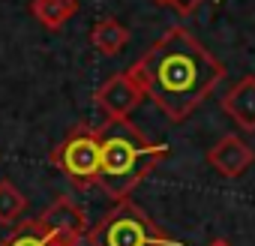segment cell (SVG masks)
<instances>
[{"label": "cell", "mask_w": 255, "mask_h": 246, "mask_svg": "<svg viewBox=\"0 0 255 246\" xmlns=\"http://www.w3.org/2000/svg\"><path fill=\"white\" fill-rule=\"evenodd\" d=\"M225 72V63L186 27H168L129 69L144 96H150L171 123H183L216 84H222Z\"/></svg>", "instance_id": "obj_1"}, {"label": "cell", "mask_w": 255, "mask_h": 246, "mask_svg": "<svg viewBox=\"0 0 255 246\" xmlns=\"http://www.w3.org/2000/svg\"><path fill=\"white\" fill-rule=\"evenodd\" d=\"M96 132H99L96 186L114 201H126L135 192V186L171 153L168 144L150 141L132 120H105Z\"/></svg>", "instance_id": "obj_2"}, {"label": "cell", "mask_w": 255, "mask_h": 246, "mask_svg": "<svg viewBox=\"0 0 255 246\" xmlns=\"http://www.w3.org/2000/svg\"><path fill=\"white\" fill-rule=\"evenodd\" d=\"M90 246H183V240L165 234L138 204L117 201L90 231Z\"/></svg>", "instance_id": "obj_3"}, {"label": "cell", "mask_w": 255, "mask_h": 246, "mask_svg": "<svg viewBox=\"0 0 255 246\" xmlns=\"http://www.w3.org/2000/svg\"><path fill=\"white\" fill-rule=\"evenodd\" d=\"M51 162L78 186H96V174H99V132L87 123L75 126L51 153Z\"/></svg>", "instance_id": "obj_4"}, {"label": "cell", "mask_w": 255, "mask_h": 246, "mask_svg": "<svg viewBox=\"0 0 255 246\" xmlns=\"http://www.w3.org/2000/svg\"><path fill=\"white\" fill-rule=\"evenodd\" d=\"M36 222H39V228H42L45 234H51V237L60 240L63 246H78V243L87 237V231H90L84 207H81L78 201H72L69 195L54 198V201L48 204V210H45L42 216H36Z\"/></svg>", "instance_id": "obj_5"}, {"label": "cell", "mask_w": 255, "mask_h": 246, "mask_svg": "<svg viewBox=\"0 0 255 246\" xmlns=\"http://www.w3.org/2000/svg\"><path fill=\"white\" fill-rule=\"evenodd\" d=\"M96 108L108 117V120H129V114L138 108V102L144 99V90L138 87V81L126 72L111 75L99 90H96Z\"/></svg>", "instance_id": "obj_6"}, {"label": "cell", "mask_w": 255, "mask_h": 246, "mask_svg": "<svg viewBox=\"0 0 255 246\" xmlns=\"http://www.w3.org/2000/svg\"><path fill=\"white\" fill-rule=\"evenodd\" d=\"M207 162L213 171H219L222 177H240L252 162H255V150L237 138V135H225L219 138L210 150H207Z\"/></svg>", "instance_id": "obj_7"}, {"label": "cell", "mask_w": 255, "mask_h": 246, "mask_svg": "<svg viewBox=\"0 0 255 246\" xmlns=\"http://www.w3.org/2000/svg\"><path fill=\"white\" fill-rule=\"evenodd\" d=\"M222 111L237 123L243 132H255V75L240 78L222 96Z\"/></svg>", "instance_id": "obj_8"}, {"label": "cell", "mask_w": 255, "mask_h": 246, "mask_svg": "<svg viewBox=\"0 0 255 246\" xmlns=\"http://www.w3.org/2000/svg\"><path fill=\"white\" fill-rule=\"evenodd\" d=\"M90 42L99 54L105 57H114L126 48V42H129V30H126L117 18H99L93 27H90Z\"/></svg>", "instance_id": "obj_9"}, {"label": "cell", "mask_w": 255, "mask_h": 246, "mask_svg": "<svg viewBox=\"0 0 255 246\" xmlns=\"http://www.w3.org/2000/svg\"><path fill=\"white\" fill-rule=\"evenodd\" d=\"M75 12H78L75 0H30V15L48 30H60Z\"/></svg>", "instance_id": "obj_10"}, {"label": "cell", "mask_w": 255, "mask_h": 246, "mask_svg": "<svg viewBox=\"0 0 255 246\" xmlns=\"http://www.w3.org/2000/svg\"><path fill=\"white\" fill-rule=\"evenodd\" d=\"M0 246H63V243L54 240L51 234H45L36 219H27V222L15 225L3 240H0Z\"/></svg>", "instance_id": "obj_11"}, {"label": "cell", "mask_w": 255, "mask_h": 246, "mask_svg": "<svg viewBox=\"0 0 255 246\" xmlns=\"http://www.w3.org/2000/svg\"><path fill=\"white\" fill-rule=\"evenodd\" d=\"M27 210V198L24 192L9 183V180H0V225H15Z\"/></svg>", "instance_id": "obj_12"}, {"label": "cell", "mask_w": 255, "mask_h": 246, "mask_svg": "<svg viewBox=\"0 0 255 246\" xmlns=\"http://www.w3.org/2000/svg\"><path fill=\"white\" fill-rule=\"evenodd\" d=\"M201 3H204V0H168V6H174L180 15H192V12H198Z\"/></svg>", "instance_id": "obj_13"}, {"label": "cell", "mask_w": 255, "mask_h": 246, "mask_svg": "<svg viewBox=\"0 0 255 246\" xmlns=\"http://www.w3.org/2000/svg\"><path fill=\"white\" fill-rule=\"evenodd\" d=\"M207 246H231V243H228L225 237H216V240H213V243H207Z\"/></svg>", "instance_id": "obj_14"}, {"label": "cell", "mask_w": 255, "mask_h": 246, "mask_svg": "<svg viewBox=\"0 0 255 246\" xmlns=\"http://www.w3.org/2000/svg\"><path fill=\"white\" fill-rule=\"evenodd\" d=\"M153 3H156V6H168V0H153Z\"/></svg>", "instance_id": "obj_15"}, {"label": "cell", "mask_w": 255, "mask_h": 246, "mask_svg": "<svg viewBox=\"0 0 255 246\" xmlns=\"http://www.w3.org/2000/svg\"><path fill=\"white\" fill-rule=\"evenodd\" d=\"M213 3H222V0H213Z\"/></svg>", "instance_id": "obj_16"}]
</instances>
